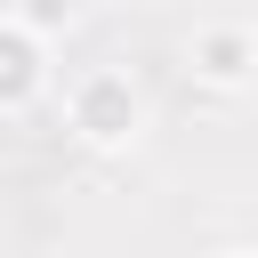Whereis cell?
<instances>
[{
	"label": "cell",
	"mask_w": 258,
	"mask_h": 258,
	"mask_svg": "<svg viewBox=\"0 0 258 258\" xmlns=\"http://www.w3.org/2000/svg\"><path fill=\"white\" fill-rule=\"evenodd\" d=\"M48 89V40H32L16 16H0V113H24Z\"/></svg>",
	"instance_id": "cell-3"
},
{
	"label": "cell",
	"mask_w": 258,
	"mask_h": 258,
	"mask_svg": "<svg viewBox=\"0 0 258 258\" xmlns=\"http://www.w3.org/2000/svg\"><path fill=\"white\" fill-rule=\"evenodd\" d=\"M64 121H73V137H81V145L121 153V145L145 129V97H137V81H129L121 64H89V73L64 89Z\"/></svg>",
	"instance_id": "cell-1"
},
{
	"label": "cell",
	"mask_w": 258,
	"mask_h": 258,
	"mask_svg": "<svg viewBox=\"0 0 258 258\" xmlns=\"http://www.w3.org/2000/svg\"><path fill=\"white\" fill-rule=\"evenodd\" d=\"M210 258H258V250H210Z\"/></svg>",
	"instance_id": "cell-5"
},
{
	"label": "cell",
	"mask_w": 258,
	"mask_h": 258,
	"mask_svg": "<svg viewBox=\"0 0 258 258\" xmlns=\"http://www.w3.org/2000/svg\"><path fill=\"white\" fill-rule=\"evenodd\" d=\"M250 40H258V16H250Z\"/></svg>",
	"instance_id": "cell-6"
},
{
	"label": "cell",
	"mask_w": 258,
	"mask_h": 258,
	"mask_svg": "<svg viewBox=\"0 0 258 258\" xmlns=\"http://www.w3.org/2000/svg\"><path fill=\"white\" fill-rule=\"evenodd\" d=\"M185 64H194V81H210V89H242V81L258 73L250 16H210V24H194V40H185Z\"/></svg>",
	"instance_id": "cell-2"
},
{
	"label": "cell",
	"mask_w": 258,
	"mask_h": 258,
	"mask_svg": "<svg viewBox=\"0 0 258 258\" xmlns=\"http://www.w3.org/2000/svg\"><path fill=\"white\" fill-rule=\"evenodd\" d=\"M16 24H24L32 40H48V32H73V0H32V8H16Z\"/></svg>",
	"instance_id": "cell-4"
}]
</instances>
